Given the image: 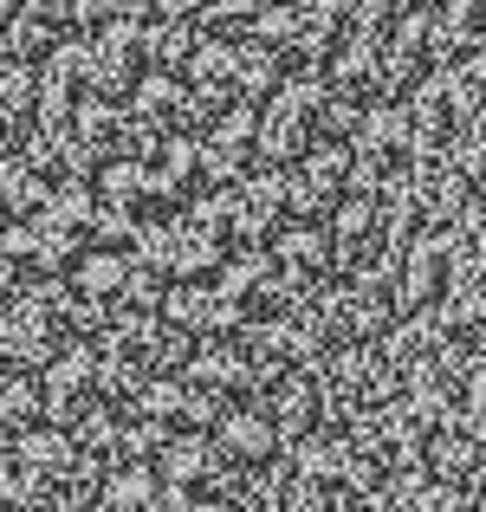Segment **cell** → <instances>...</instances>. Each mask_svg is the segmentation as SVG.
<instances>
[{"mask_svg":"<svg viewBox=\"0 0 486 512\" xmlns=\"http://www.w3.org/2000/svg\"><path fill=\"white\" fill-rule=\"evenodd\" d=\"M13 454H20L26 467H39L46 480H72L78 461H85L78 435H72V428H59V422H39V428H26V435H13Z\"/></svg>","mask_w":486,"mask_h":512,"instance_id":"6","label":"cell"},{"mask_svg":"<svg viewBox=\"0 0 486 512\" xmlns=\"http://www.w3.org/2000/svg\"><path fill=\"white\" fill-rule=\"evenodd\" d=\"M305 124H312V117L299 111V104H286V98H273L260 111V163L266 169H286V163H305Z\"/></svg>","mask_w":486,"mask_h":512,"instance_id":"7","label":"cell"},{"mask_svg":"<svg viewBox=\"0 0 486 512\" xmlns=\"http://www.w3.org/2000/svg\"><path fill=\"white\" fill-rule=\"evenodd\" d=\"M428 467H435V480H448V487H474L480 480V461H486V441H480V422H467V415H448L441 428H428Z\"/></svg>","mask_w":486,"mask_h":512,"instance_id":"2","label":"cell"},{"mask_svg":"<svg viewBox=\"0 0 486 512\" xmlns=\"http://www.w3.org/2000/svg\"><path fill=\"white\" fill-rule=\"evenodd\" d=\"M175 104H195V98H188V91L175 85L169 72H150V78L137 85V117H143V124H162V117H175Z\"/></svg>","mask_w":486,"mask_h":512,"instance_id":"13","label":"cell"},{"mask_svg":"<svg viewBox=\"0 0 486 512\" xmlns=\"http://www.w3.org/2000/svg\"><path fill=\"white\" fill-rule=\"evenodd\" d=\"M130 273H137V260L130 253H117V247H98V253H85V260L72 266V286L85 292V299H117L124 305V292H130Z\"/></svg>","mask_w":486,"mask_h":512,"instance_id":"10","label":"cell"},{"mask_svg":"<svg viewBox=\"0 0 486 512\" xmlns=\"http://www.w3.org/2000/svg\"><path fill=\"white\" fill-rule=\"evenodd\" d=\"M318 415H331V409H324V389H318L312 370H292V376H279V383H273L279 441H292V448H299L305 435H318Z\"/></svg>","mask_w":486,"mask_h":512,"instance_id":"5","label":"cell"},{"mask_svg":"<svg viewBox=\"0 0 486 512\" xmlns=\"http://www.w3.org/2000/svg\"><path fill=\"white\" fill-rule=\"evenodd\" d=\"M214 448H221L234 467H266L273 448H279V422L266 409H227L221 428H214Z\"/></svg>","mask_w":486,"mask_h":512,"instance_id":"4","label":"cell"},{"mask_svg":"<svg viewBox=\"0 0 486 512\" xmlns=\"http://www.w3.org/2000/svg\"><path fill=\"white\" fill-rule=\"evenodd\" d=\"M59 357V344H52V312L39 292H13L7 305V370H46V363Z\"/></svg>","mask_w":486,"mask_h":512,"instance_id":"3","label":"cell"},{"mask_svg":"<svg viewBox=\"0 0 486 512\" xmlns=\"http://www.w3.org/2000/svg\"><path fill=\"white\" fill-rule=\"evenodd\" d=\"M324 253H337V247H331V234H318V227H286V234H279V266H286V279L318 273Z\"/></svg>","mask_w":486,"mask_h":512,"instance_id":"11","label":"cell"},{"mask_svg":"<svg viewBox=\"0 0 486 512\" xmlns=\"http://www.w3.org/2000/svg\"><path fill=\"white\" fill-rule=\"evenodd\" d=\"M337 506V487H324L312 474H286L279 467V512H331Z\"/></svg>","mask_w":486,"mask_h":512,"instance_id":"12","label":"cell"},{"mask_svg":"<svg viewBox=\"0 0 486 512\" xmlns=\"http://www.w3.org/2000/svg\"><path fill=\"white\" fill-rule=\"evenodd\" d=\"M162 318L175 331H188V338H221V331L240 325V299L227 286H169Z\"/></svg>","mask_w":486,"mask_h":512,"instance_id":"1","label":"cell"},{"mask_svg":"<svg viewBox=\"0 0 486 512\" xmlns=\"http://www.w3.org/2000/svg\"><path fill=\"white\" fill-rule=\"evenodd\" d=\"M104 506L111 512H162V474L143 461H111L104 474Z\"/></svg>","mask_w":486,"mask_h":512,"instance_id":"9","label":"cell"},{"mask_svg":"<svg viewBox=\"0 0 486 512\" xmlns=\"http://www.w3.org/2000/svg\"><path fill=\"white\" fill-rule=\"evenodd\" d=\"M26 20L52 26V20H78V0H26Z\"/></svg>","mask_w":486,"mask_h":512,"instance_id":"14","label":"cell"},{"mask_svg":"<svg viewBox=\"0 0 486 512\" xmlns=\"http://www.w3.org/2000/svg\"><path fill=\"white\" fill-rule=\"evenodd\" d=\"M195 512H247V506H234V500H195Z\"/></svg>","mask_w":486,"mask_h":512,"instance_id":"15","label":"cell"},{"mask_svg":"<svg viewBox=\"0 0 486 512\" xmlns=\"http://www.w3.org/2000/svg\"><path fill=\"white\" fill-rule=\"evenodd\" d=\"M156 474L169 480V487H188L195 493L201 480H214V474H227V454L214 448V441H201V435H175L169 448H162V461H156Z\"/></svg>","mask_w":486,"mask_h":512,"instance_id":"8","label":"cell"}]
</instances>
